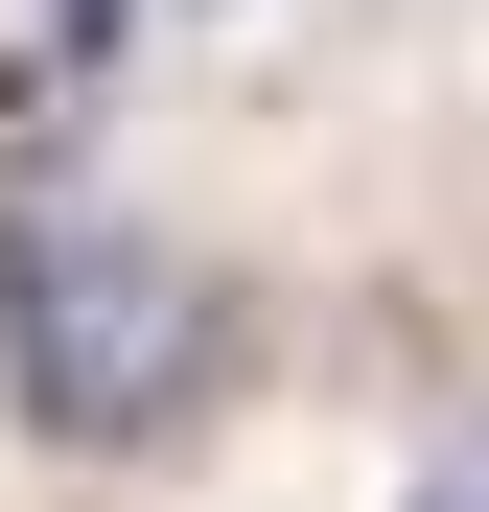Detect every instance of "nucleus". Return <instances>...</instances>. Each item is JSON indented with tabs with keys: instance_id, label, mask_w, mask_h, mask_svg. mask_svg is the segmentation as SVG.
<instances>
[{
	"instance_id": "1",
	"label": "nucleus",
	"mask_w": 489,
	"mask_h": 512,
	"mask_svg": "<svg viewBox=\"0 0 489 512\" xmlns=\"http://www.w3.org/2000/svg\"><path fill=\"white\" fill-rule=\"evenodd\" d=\"M187 373H210V280H187V256H140V233L47 256V303H24V396L70 419V443H117V419H163Z\"/></svg>"
},
{
	"instance_id": "2",
	"label": "nucleus",
	"mask_w": 489,
	"mask_h": 512,
	"mask_svg": "<svg viewBox=\"0 0 489 512\" xmlns=\"http://www.w3.org/2000/svg\"><path fill=\"white\" fill-rule=\"evenodd\" d=\"M420 512H489V419H443V443H420Z\"/></svg>"
}]
</instances>
